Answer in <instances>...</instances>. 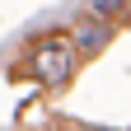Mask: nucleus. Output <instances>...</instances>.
I'll use <instances>...</instances> for the list:
<instances>
[{"label": "nucleus", "mask_w": 131, "mask_h": 131, "mask_svg": "<svg viewBox=\"0 0 131 131\" xmlns=\"http://www.w3.org/2000/svg\"><path fill=\"white\" fill-rule=\"evenodd\" d=\"M89 14L117 24V19H131V0H89Z\"/></svg>", "instance_id": "7ed1b4c3"}, {"label": "nucleus", "mask_w": 131, "mask_h": 131, "mask_svg": "<svg viewBox=\"0 0 131 131\" xmlns=\"http://www.w3.org/2000/svg\"><path fill=\"white\" fill-rule=\"evenodd\" d=\"M70 42H75V52H89L94 56V52H103V47L112 42V24L98 19V14H84V19L75 24V38Z\"/></svg>", "instance_id": "f03ea898"}, {"label": "nucleus", "mask_w": 131, "mask_h": 131, "mask_svg": "<svg viewBox=\"0 0 131 131\" xmlns=\"http://www.w3.org/2000/svg\"><path fill=\"white\" fill-rule=\"evenodd\" d=\"M70 70H75V42L70 38L52 33L33 47V75L42 84H61V80H70Z\"/></svg>", "instance_id": "f257e3e1"}]
</instances>
